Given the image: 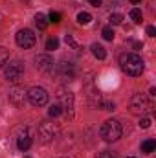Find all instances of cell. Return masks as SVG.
Instances as JSON below:
<instances>
[{
	"instance_id": "7402d4cb",
	"label": "cell",
	"mask_w": 156,
	"mask_h": 158,
	"mask_svg": "<svg viewBox=\"0 0 156 158\" xmlns=\"http://www.w3.org/2000/svg\"><path fill=\"white\" fill-rule=\"evenodd\" d=\"M48 19H50V22H53V24H59V22H61V13H57V11H51Z\"/></svg>"
},
{
	"instance_id": "7c38bea8",
	"label": "cell",
	"mask_w": 156,
	"mask_h": 158,
	"mask_svg": "<svg viewBox=\"0 0 156 158\" xmlns=\"http://www.w3.org/2000/svg\"><path fill=\"white\" fill-rule=\"evenodd\" d=\"M53 72H55L59 77L63 79V81H70V79L74 77V68H72L68 63H61V64H55Z\"/></svg>"
},
{
	"instance_id": "52a82bcc",
	"label": "cell",
	"mask_w": 156,
	"mask_h": 158,
	"mask_svg": "<svg viewBox=\"0 0 156 158\" xmlns=\"http://www.w3.org/2000/svg\"><path fill=\"white\" fill-rule=\"evenodd\" d=\"M15 40H17V44H18L20 48L28 50V48H33V46H35V42H37V37H35V33H33L31 30L24 28V30H20V31L17 33Z\"/></svg>"
},
{
	"instance_id": "44dd1931",
	"label": "cell",
	"mask_w": 156,
	"mask_h": 158,
	"mask_svg": "<svg viewBox=\"0 0 156 158\" xmlns=\"http://www.w3.org/2000/svg\"><path fill=\"white\" fill-rule=\"evenodd\" d=\"M9 61V50L7 48H0V68Z\"/></svg>"
},
{
	"instance_id": "d6986e66",
	"label": "cell",
	"mask_w": 156,
	"mask_h": 158,
	"mask_svg": "<svg viewBox=\"0 0 156 158\" xmlns=\"http://www.w3.org/2000/svg\"><path fill=\"white\" fill-rule=\"evenodd\" d=\"M61 112H63L61 105H51V107L48 109V116H50V118H57V116H59Z\"/></svg>"
},
{
	"instance_id": "5b68a950",
	"label": "cell",
	"mask_w": 156,
	"mask_h": 158,
	"mask_svg": "<svg viewBox=\"0 0 156 158\" xmlns=\"http://www.w3.org/2000/svg\"><path fill=\"white\" fill-rule=\"evenodd\" d=\"M4 76L9 83H17L18 79L24 76V64L20 61H13V63H6V68H4Z\"/></svg>"
},
{
	"instance_id": "277c9868",
	"label": "cell",
	"mask_w": 156,
	"mask_h": 158,
	"mask_svg": "<svg viewBox=\"0 0 156 158\" xmlns=\"http://www.w3.org/2000/svg\"><path fill=\"white\" fill-rule=\"evenodd\" d=\"M37 132H39L40 142H42V143H48V142H51V140L57 138V134H59V125L53 123V121L44 119V121H40L39 123Z\"/></svg>"
},
{
	"instance_id": "4fadbf2b",
	"label": "cell",
	"mask_w": 156,
	"mask_h": 158,
	"mask_svg": "<svg viewBox=\"0 0 156 158\" xmlns=\"http://www.w3.org/2000/svg\"><path fill=\"white\" fill-rule=\"evenodd\" d=\"M154 149H156V142L153 138H149V140H145V142L142 143V153H145V155L154 153Z\"/></svg>"
},
{
	"instance_id": "83f0119b",
	"label": "cell",
	"mask_w": 156,
	"mask_h": 158,
	"mask_svg": "<svg viewBox=\"0 0 156 158\" xmlns=\"http://www.w3.org/2000/svg\"><path fill=\"white\" fill-rule=\"evenodd\" d=\"M88 2H90V4H92L94 7H97V6H101V0H88Z\"/></svg>"
},
{
	"instance_id": "484cf974",
	"label": "cell",
	"mask_w": 156,
	"mask_h": 158,
	"mask_svg": "<svg viewBox=\"0 0 156 158\" xmlns=\"http://www.w3.org/2000/svg\"><path fill=\"white\" fill-rule=\"evenodd\" d=\"M140 127H142V129H149V127H151V119L149 118H142L140 119Z\"/></svg>"
},
{
	"instance_id": "d4e9b609",
	"label": "cell",
	"mask_w": 156,
	"mask_h": 158,
	"mask_svg": "<svg viewBox=\"0 0 156 158\" xmlns=\"http://www.w3.org/2000/svg\"><path fill=\"white\" fill-rule=\"evenodd\" d=\"M66 44H70L74 50H79V44L74 40V37H72V35H66Z\"/></svg>"
},
{
	"instance_id": "ac0fdd59",
	"label": "cell",
	"mask_w": 156,
	"mask_h": 158,
	"mask_svg": "<svg viewBox=\"0 0 156 158\" xmlns=\"http://www.w3.org/2000/svg\"><path fill=\"white\" fill-rule=\"evenodd\" d=\"M101 35H103V39L105 40H114V30L110 28V26H107V28H103V31H101Z\"/></svg>"
},
{
	"instance_id": "f546056e",
	"label": "cell",
	"mask_w": 156,
	"mask_h": 158,
	"mask_svg": "<svg viewBox=\"0 0 156 158\" xmlns=\"http://www.w3.org/2000/svg\"><path fill=\"white\" fill-rule=\"evenodd\" d=\"M129 158H134V156H129Z\"/></svg>"
},
{
	"instance_id": "7a4b0ae2",
	"label": "cell",
	"mask_w": 156,
	"mask_h": 158,
	"mask_svg": "<svg viewBox=\"0 0 156 158\" xmlns=\"http://www.w3.org/2000/svg\"><path fill=\"white\" fill-rule=\"evenodd\" d=\"M153 110V101L147 94H134L130 98V112L132 114H147Z\"/></svg>"
},
{
	"instance_id": "2e32d148",
	"label": "cell",
	"mask_w": 156,
	"mask_h": 158,
	"mask_svg": "<svg viewBox=\"0 0 156 158\" xmlns=\"http://www.w3.org/2000/svg\"><path fill=\"white\" fill-rule=\"evenodd\" d=\"M130 19L136 22V24H142V20H143V15H142V9H138V7H134V9H130Z\"/></svg>"
},
{
	"instance_id": "9a60e30c",
	"label": "cell",
	"mask_w": 156,
	"mask_h": 158,
	"mask_svg": "<svg viewBox=\"0 0 156 158\" xmlns=\"http://www.w3.org/2000/svg\"><path fill=\"white\" fill-rule=\"evenodd\" d=\"M35 24H37L39 30H46V28H48V20H46V17H44L42 13H37V15H35Z\"/></svg>"
},
{
	"instance_id": "4dcf8cb0",
	"label": "cell",
	"mask_w": 156,
	"mask_h": 158,
	"mask_svg": "<svg viewBox=\"0 0 156 158\" xmlns=\"http://www.w3.org/2000/svg\"><path fill=\"white\" fill-rule=\"evenodd\" d=\"M26 158H30V156H26Z\"/></svg>"
},
{
	"instance_id": "603a6c76",
	"label": "cell",
	"mask_w": 156,
	"mask_h": 158,
	"mask_svg": "<svg viewBox=\"0 0 156 158\" xmlns=\"http://www.w3.org/2000/svg\"><path fill=\"white\" fill-rule=\"evenodd\" d=\"M96 158H117V153H114V151H103Z\"/></svg>"
},
{
	"instance_id": "8992f818",
	"label": "cell",
	"mask_w": 156,
	"mask_h": 158,
	"mask_svg": "<svg viewBox=\"0 0 156 158\" xmlns=\"http://www.w3.org/2000/svg\"><path fill=\"white\" fill-rule=\"evenodd\" d=\"M28 99L33 107H44L48 103V92L42 86H31L28 90Z\"/></svg>"
},
{
	"instance_id": "cb8c5ba5",
	"label": "cell",
	"mask_w": 156,
	"mask_h": 158,
	"mask_svg": "<svg viewBox=\"0 0 156 158\" xmlns=\"http://www.w3.org/2000/svg\"><path fill=\"white\" fill-rule=\"evenodd\" d=\"M121 20H123V15L121 13H112L110 15V22L112 24H121Z\"/></svg>"
},
{
	"instance_id": "5bb4252c",
	"label": "cell",
	"mask_w": 156,
	"mask_h": 158,
	"mask_svg": "<svg viewBox=\"0 0 156 158\" xmlns=\"http://www.w3.org/2000/svg\"><path fill=\"white\" fill-rule=\"evenodd\" d=\"M92 53H94V57H97V59H105V57H107V50H105L101 44H97V42L92 44Z\"/></svg>"
},
{
	"instance_id": "30bf717a",
	"label": "cell",
	"mask_w": 156,
	"mask_h": 158,
	"mask_svg": "<svg viewBox=\"0 0 156 158\" xmlns=\"http://www.w3.org/2000/svg\"><path fill=\"white\" fill-rule=\"evenodd\" d=\"M35 63H37V68L44 74H51L53 68H55V63H53V59L50 55H37Z\"/></svg>"
},
{
	"instance_id": "ffe728a7",
	"label": "cell",
	"mask_w": 156,
	"mask_h": 158,
	"mask_svg": "<svg viewBox=\"0 0 156 158\" xmlns=\"http://www.w3.org/2000/svg\"><path fill=\"white\" fill-rule=\"evenodd\" d=\"M57 48H59V39L51 37V39L46 40V50H48V52H53V50H57Z\"/></svg>"
},
{
	"instance_id": "f1b7e54d",
	"label": "cell",
	"mask_w": 156,
	"mask_h": 158,
	"mask_svg": "<svg viewBox=\"0 0 156 158\" xmlns=\"http://www.w3.org/2000/svg\"><path fill=\"white\" fill-rule=\"evenodd\" d=\"M130 2H132V4H140L142 0H130Z\"/></svg>"
},
{
	"instance_id": "3957f363",
	"label": "cell",
	"mask_w": 156,
	"mask_h": 158,
	"mask_svg": "<svg viewBox=\"0 0 156 158\" xmlns=\"http://www.w3.org/2000/svg\"><path fill=\"white\" fill-rule=\"evenodd\" d=\"M121 134H123V129L117 119H107L101 127V138L105 142H116L121 138Z\"/></svg>"
},
{
	"instance_id": "4316f807",
	"label": "cell",
	"mask_w": 156,
	"mask_h": 158,
	"mask_svg": "<svg viewBox=\"0 0 156 158\" xmlns=\"http://www.w3.org/2000/svg\"><path fill=\"white\" fill-rule=\"evenodd\" d=\"M147 35H149V37H154L156 35V28L154 26H149V28H147Z\"/></svg>"
},
{
	"instance_id": "9c48e42d",
	"label": "cell",
	"mask_w": 156,
	"mask_h": 158,
	"mask_svg": "<svg viewBox=\"0 0 156 158\" xmlns=\"http://www.w3.org/2000/svg\"><path fill=\"white\" fill-rule=\"evenodd\" d=\"M26 98H28V92L24 90V86H13L9 90V101L13 105H17V107H22Z\"/></svg>"
},
{
	"instance_id": "ba28073f",
	"label": "cell",
	"mask_w": 156,
	"mask_h": 158,
	"mask_svg": "<svg viewBox=\"0 0 156 158\" xmlns=\"http://www.w3.org/2000/svg\"><path fill=\"white\" fill-rule=\"evenodd\" d=\"M59 99L63 101V107L61 109H64L66 116L72 119L74 118V94L72 92H66V90H61L59 92Z\"/></svg>"
},
{
	"instance_id": "6da1fadb",
	"label": "cell",
	"mask_w": 156,
	"mask_h": 158,
	"mask_svg": "<svg viewBox=\"0 0 156 158\" xmlns=\"http://www.w3.org/2000/svg\"><path fill=\"white\" fill-rule=\"evenodd\" d=\"M119 66H121V70H123L127 76H132V77L142 76V72H143V68H145L143 59H142L138 53H132V52L121 53V57H119Z\"/></svg>"
},
{
	"instance_id": "8fae6325",
	"label": "cell",
	"mask_w": 156,
	"mask_h": 158,
	"mask_svg": "<svg viewBox=\"0 0 156 158\" xmlns=\"http://www.w3.org/2000/svg\"><path fill=\"white\" fill-rule=\"evenodd\" d=\"M17 145H18V149L24 151V153L31 147V134H30V129H28V127H24L22 132L18 134V138H17Z\"/></svg>"
},
{
	"instance_id": "e0dca14e",
	"label": "cell",
	"mask_w": 156,
	"mask_h": 158,
	"mask_svg": "<svg viewBox=\"0 0 156 158\" xmlns=\"http://www.w3.org/2000/svg\"><path fill=\"white\" fill-rule=\"evenodd\" d=\"M90 20H92V15H90V13H86V11H81V13L77 15V22H79V24H83V26H84V24H88Z\"/></svg>"
}]
</instances>
